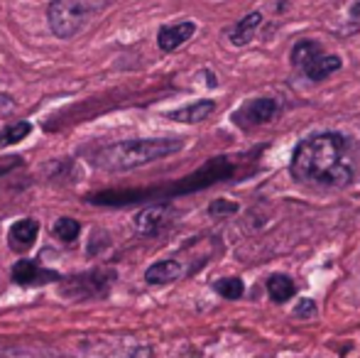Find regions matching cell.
I'll list each match as a JSON object with an SVG mask.
<instances>
[{"instance_id": "obj_17", "label": "cell", "mask_w": 360, "mask_h": 358, "mask_svg": "<svg viewBox=\"0 0 360 358\" xmlns=\"http://www.w3.org/2000/svg\"><path fill=\"white\" fill-rule=\"evenodd\" d=\"M216 292L226 300H240L243 292H245V285H243L240 277H223V280L216 282Z\"/></svg>"}, {"instance_id": "obj_12", "label": "cell", "mask_w": 360, "mask_h": 358, "mask_svg": "<svg viewBox=\"0 0 360 358\" xmlns=\"http://www.w3.org/2000/svg\"><path fill=\"white\" fill-rule=\"evenodd\" d=\"M214 110H216L214 101H211V98H201V101H196V103L184 106V108L172 110L169 118L176 120V123H201V120L209 118Z\"/></svg>"}, {"instance_id": "obj_3", "label": "cell", "mask_w": 360, "mask_h": 358, "mask_svg": "<svg viewBox=\"0 0 360 358\" xmlns=\"http://www.w3.org/2000/svg\"><path fill=\"white\" fill-rule=\"evenodd\" d=\"M86 15L89 8L84 0H52L47 8V23L57 37L69 39L84 27Z\"/></svg>"}, {"instance_id": "obj_10", "label": "cell", "mask_w": 360, "mask_h": 358, "mask_svg": "<svg viewBox=\"0 0 360 358\" xmlns=\"http://www.w3.org/2000/svg\"><path fill=\"white\" fill-rule=\"evenodd\" d=\"M184 275V265L179 263V260H160V263L150 265L145 272V280L150 282V285H169V282L179 280V277Z\"/></svg>"}, {"instance_id": "obj_7", "label": "cell", "mask_w": 360, "mask_h": 358, "mask_svg": "<svg viewBox=\"0 0 360 358\" xmlns=\"http://www.w3.org/2000/svg\"><path fill=\"white\" fill-rule=\"evenodd\" d=\"M196 32V25L191 20L184 23H174V25H165L157 34V44H160L162 52H174L176 47H181L184 42H189Z\"/></svg>"}, {"instance_id": "obj_2", "label": "cell", "mask_w": 360, "mask_h": 358, "mask_svg": "<svg viewBox=\"0 0 360 358\" xmlns=\"http://www.w3.org/2000/svg\"><path fill=\"white\" fill-rule=\"evenodd\" d=\"M181 148H184V140L179 138H138L105 145L96 150L89 160L94 167L105 170V172H125V170L143 167V165L176 155Z\"/></svg>"}, {"instance_id": "obj_13", "label": "cell", "mask_w": 360, "mask_h": 358, "mask_svg": "<svg viewBox=\"0 0 360 358\" xmlns=\"http://www.w3.org/2000/svg\"><path fill=\"white\" fill-rule=\"evenodd\" d=\"M260 25H262V13L245 15V18H243L240 23L231 30V44H236V47L248 44L252 37H255V32H257V27H260Z\"/></svg>"}, {"instance_id": "obj_16", "label": "cell", "mask_w": 360, "mask_h": 358, "mask_svg": "<svg viewBox=\"0 0 360 358\" xmlns=\"http://www.w3.org/2000/svg\"><path fill=\"white\" fill-rule=\"evenodd\" d=\"M79 234H81V224L69 219V216H62V219H57V224H54V236H57L62 243H74V241L79 238Z\"/></svg>"}, {"instance_id": "obj_20", "label": "cell", "mask_w": 360, "mask_h": 358, "mask_svg": "<svg viewBox=\"0 0 360 358\" xmlns=\"http://www.w3.org/2000/svg\"><path fill=\"white\" fill-rule=\"evenodd\" d=\"M314 312H316V305H314L311 300H299V305L294 307V314L302 317V319H307V317H314Z\"/></svg>"}, {"instance_id": "obj_15", "label": "cell", "mask_w": 360, "mask_h": 358, "mask_svg": "<svg viewBox=\"0 0 360 358\" xmlns=\"http://www.w3.org/2000/svg\"><path fill=\"white\" fill-rule=\"evenodd\" d=\"M267 295H270L272 302H287L297 295V285L289 275H272L267 280Z\"/></svg>"}, {"instance_id": "obj_6", "label": "cell", "mask_w": 360, "mask_h": 358, "mask_svg": "<svg viewBox=\"0 0 360 358\" xmlns=\"http://www.w3.org/2000/svg\"><path fill=\"white\" fill-rule=\"evenodd\" d=\"M172 219H174V211L169 206H150V209H143L135 216V229L143 236H157L162 229H167L172 224Z\"/></svg>"}, {"instance_id": "obj_14", "label": "cell", "mask_w": 360, "mask_h": 358, "mask_svg": "<svg viewBox=\"0 0 360 358\" xmlns=\"http://www.w3.org/2000/svg\"><path fill=\"white\" fill-rule=\"evenodd\" d=\"M321 52H323V47L319 42H314V39H299L292 47V67L302 72V69L307 67L311 59H316Z\"/></svg>"}, {"instance_id": "obj_5", "label": "cell", "mask_w": 360, "mask_h": 358, "mask_svg": "<svg viewBox=\"0 0 360 358\" xmlns=\"http://www.w3.org/2000/svg\"><path fill=\"white\" fill-rule=\"evenodd\" d=\"M113 280H115V272H110V270L81 272V275L69 277V280L64 282L62 292L67 297H76V300H89V297L105 295V290H108Z\"/></svg>"}, {"instance_id": "obj_22", "label": "cell", "mask_w": 360, "mask_h": 358, "mask_svg": "<svg viewBox=\"0 0 360 358\" xmlns=\"http://www.w3.org/2000/svg\"><path fill=\"white\" fill-rule=\"evenodd\" d=\"M351 15L353 18H360V0H356V3L351 5Z\"/></svg>"}, {"instance_id": "obj_8", "label": "cell", "mask_w": 360, "mask_h": 358, "mask_svg": "<svg viewBox=\"0 0 360 358\" xmlns=\"http://www.w3.org/2000/svg\"><path fill=\"white\" fill-rule=\"evenodd\" d=\"M37 234H39V224L34 219L15 221L13 229H10V234H8L10 248L18 250V253H25V250H30L34 245V241H37Z\"/></svg>"}, {"instance_id": "obj_9", "label": "cell", "mask_w": 360, "mask_h": 358, "mask_svg": "<svg viewBox=\"0 0 360 358\" xmlns=\"http://www.w3.org/2000/svg\"><path fill=\"white\" fill-rule=\"evenodd\" d=\"M13 280L18 282V285H44V282L59 280V275L52 270L39 268L34 260H20L13 268Z\"/></svg>"}, {"instance_id": "obj_1", "label": "cell", "mask_w": 360, "mask_h": 358, "mask_svg": "<svg viewBox=\"0 0 360 358\" xmlns=\"http://www.w3.org/2000/svg\"><path fill=\"white\" fill-rule=\"evenodd\" d=\"M289 172L299 184L316 191H336L356 177V155L348 135L326 130L307 135L294 148Z\"/></svg>"}, {"instance_id": "obj_4", "label": "cell", "mask_w": 360, "mask_h": 358, "mask_svg": "<svg viewBox=\"0 0 360 358\" xmlns=\"http://www.w3.org/2000/svg\"><path fill=\"white\" fill-rule=\"evenodd\" d=\"M282 103L275 96H257V98H250L240 106V108L233 113V123L243 130L257 128V125H267L280 115Z\"/></svg>"}, {"instance_id": "obj_21", "label": "cell", "mask_w": 360, "mask_h": 358, "mask_svg": "<svg viewBox=\"0 0 360 358\" xmlns=\"http://www.w3.org/2000/svg\"><path fill=\"white\" fill-rule=\"evenodd\" d=\"M13 108H15L13 98H10V96H5V94H0V115L10 113V110H13Z\"/></svg>"}, {"instance_id": "obj_19", "label": "cell", "mask_w": 360, "mask_h": 358, "mask_svg": "<svg viewBox=\"0 0 360 358\" xmlns=\"http://www.w3.org/2000/svg\"><path fill=\"white\" fill-rule=\"evenodd\" d=\"M209 214L211 216H231V214H238V204H236V201H228V199H214L209 204Z\"/></svg>"}, {"instance_id": "obj_11", "label": "cell", "mask_w": 360, "mask_h": 358, "mask_svg": "<svg viewBox=\"0 0 360 358\" xmlns=\"http://www.w3.org/2000/svg\"><path fill=\"white\" fill-rule=\"evenodd\" d=\"M343 67L341 57H336V54H328V52H321L316 59H311V62L304 67V77H309L311 82H321V79L331 77L333 72H338V69Z\"/></svg>"}, {"instance_id": "obj_18", "label": "cell", "mask_w": 360, "mask_h": 358, "mask_svg": "<svg viewBox=\"0 0 360 358\" xmlns=\"http://www.w3.org/2000/svg\"><path fill=\"white\" fill-rule=\"evenodd\" d=\"M30 130H32V125H30L27 120H18L15 125H8V128L0 133V148H5V145H15V143H20V140H25V135H30Z\"/></svg>"}]
</instances>
